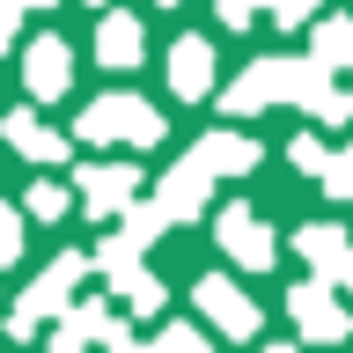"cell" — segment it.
<instances>
[{"label":"cell","mask_w":353,"mask_h":353,"mask_svg":"<svg viewBox=\"0 0 353 353\" xmlns=\"http://www.w3.org/2000/svg\"><path fill=\"white\" fill-rule=\"evenodd\" d=\"M132 192H140V170H132V162H88V170H81V199H88V214H96V221L118 214Z\"/></svg>","instance_id":"obj_6"},{"label":"cell","mask_w":353,"mask_h":353,"mask_svg":"<svg viewBox=\"0 0 353 353\" xmlns=\"http://www.w3.org/2000/svg\"><path fill=\"white\" fill-rule=\"evenodd\" d=\"M15 22H22V8H15V0H0V52L15 44Z\"/></svg>","instance_id":"obj_20"},{"label":"cell","mask_w":353,"mask_h":353,"mask_svg":"<svg viewBox=\"0 0 353 353\" xmlns=\"http://www.w3.org/2000/svg\"><path fill=\"white\" fill-rule=\"evenodd\" d=\"M258 8H272V0H221V15H228V22H250Z\"/></svg>","instance_id":"obj_19"},{"label":"cell","mask_w":353,"mask_h":353,"mask_svg":"<svg viewBox=\"0 0 353 353\" xmlns=\"http://www.w3.org/2000/svg\"><path fill=\"white\" fill-rule=\"evenodd\" d=\"M346 287H353V272H346Z\"/></svg>","instance_id":"obj_23"},{"label":"cell","mask_w":353,"mask_h":353,"mask_svg":"<svg viewBox=\"0 0 353 353\" xmlns=\"http://www.w3.org/2000/svg\"><path fill=\"white\" fill-rule=\"evenodd\" d=\"M15 258H22V221L0 206V265H15Z\"/></svg>","instance_id":"obj_18"},{"label":"cell","mask_w":353,"mask_h":353,"mask_svg":"<svg viewBox=\"0 0 353 353\" xmlns=\"http://www.w3.org/2000/svg\"><path fill=\"white\" fill-rule=\"evenodd\" d=\"M15 8H52V0H15Z\"/></svg>","instance_id":"obj_21"},{"label":"cell","mask_w":353,"mask_h":353,"mask_svg":"<svg viewBox=\"0 0 353 353\" xmlns=\"http://www.w3.org/2000/svg\"><path fill=\"white\" fill-rule=\"evenodd\" d=\"M66 206H74V192H66V184H37V192H30V214H37V221H59Z\"/></svg>","instance_id":"obj_16"},{"label":"cell","mask_w":353,"mask_h":353,"mask_svg":"<svg viewBox=\"0 0 353 353\" xmlns=\"http://www.w3.org/2000/svg\"><path fill=\"white\" fill-rule=\"evenodd\" d=\"M346 154H353V148H346Z\"/></svg>","instance_id":"obj_26"},{"label":"cell","mask_w":353,"mask_h":353,"mask_svg":"<svg viewBox=\"0 0 353 353\" xmlns=\"http://www.w3.org/2000/svg\"><path fill=\"white\" fill-rule=\"evenodd\" d=\"M192 162L206 176H243L250 162H258V140H243V132H214V140H199L192 148Z\"/></svg>","instance_id":"obj_12"},{"label":"cell","mask_w":353,"mask_h":353,"mask_svg":"<svg viewBox=\"0 0 353 353\" xmlns=\"http://www.w3.org/2000/svg\"><path fill=\"white\" fill-rule=\"evenodd\" d=\"M294 170H302V176H324V170H331L324 140H294Z\"/></svg>","instance_id":"obj_17"},{"label":"cell","mask_w":353,"mask_h":353,"mask_svg":"<svg viewBox=\"0 0 353 353\" xmlns=\"http://www.w3.org/2000/svg\"><path fill=\"white\" fill-rule=\"evenodd\" d=\"M199 309H206V324H221L228 339H258V302L228 280H199Z\"/></svg>","instance_id":"obj_3"},{"label":"cell","mask_w":353,"mask_h":353,"mask_svg":"<svg viewBox=\"0 0 353 353\" xmlns=\"http://www.w3.org/2000/svg\"><path fill=\"white\" fill-rule=\"evenodd\" d=\"M206 346H214V339H206L199 324H176V331H162V339H154L148 353H206Z\"/></svg>","instance_id":"obj_15"},{"label":"cell","mask_w":353,"mask_h":353,"mask_svg":"<svg viewBox=\"0 0 353 353\" xmlns=\"http://www.w3.org/2000/svg\"><path fill=\"white\" fill-rule=\"evenodd\" d=\"M81 140H132V148H154V140H162V118H154L140 96H103V103L81 110Z\"/></svg>","instance_id":"obj_1"},{"label":"cell","mask_w":353,"mask_h":353,"mask_svg":"<svg viewBox=\"0 0 353 353\" xmlns=\"http://www.w3.org/2000/svg\"><path fill=\"white\" fill-rule=\"evenodd\" d=\"M22 74H30V96H37V103H52V96L74 81V52H66L59 37H37V44H30V66H22Z\"/></svg>","instance_id":"obj_7"},{"label":"cell","mask_w":353,"mask_h":353,"mask_svg":"<svg viewBox=\"0 0 353 353\" xmlns=\"http://www.w3.org/2000/svg\"><path fill=\"white\" fill-rule=\"evenodd\" d=\"M287 309H294V324H302L309 339H346V309L331 302V280H294Z\"/></svg>","instance_id":"obj_5"},{"label":"cell","mask_w":353,"mask_h":353,"mask_svg":"<svg viewBox=\"0 0 353 353\" xmlns=\"http://www.w3.org/2000/svg\"><path fill=\"white\" fill-rule=\"evenodd\" d=\"M272 353H294V346H272Z\"/></svg>","instance_id":"obj_22"},{"label":"cell","mask_w":353,"mask_h":353,"mask_svg":"<svg viewBox=\"0 0 353 353\" xmlns=\"http://www.w3.org/2000/svg\"><path fill=\"white\" fill-rule=\"evenodd\" d=\"M0 132H8V148H22L30 162H66V140L52 125H37V110H8Z\"/></svg>","instance_id":"obj_10"},{"label":"cell","mask_w":353,"mask_h":353,"mask_svg":"<svg viewBox=\"0 0 353 353\" xmlns=\"http://www.w3.org/2000/svg\"><path fill=\"white\" fill-rule=\"evenodd\" d=\"M88 272V258L81 250H59V258L37 272V287L22 294V309H15V331H37V316H52V309H66L74 302V280Z\"/></svg>","instance_id":"obj_2"},{"label":"cell","mask_w":353,"mask_h":353,"mask_svg":"<svg viewBox=\"0 0 353 353\" xmlns=\"http://www.w3.org/2000/svg\"><path fill=\"white\" fill-rule=\"evenodd\" d=\"M309 59L324 66V74H339V66H353V22H346V15L316 22V52H309Z\"/></svg>","instance_id":"obj_14"},{"label":"cell","mask_w":353,"mask_h":353,"mask_svg":"<svg viewBox=\"0 0 353 353\" xmlns=\"http://www.w3.org/2000/svg\"><path fill=\"white\" fill-rule=\"evenodd\" d=\"M170 8H176V0H170Z\"/></svg>","instance_id":"obj_25"},{"label":"cell","mask_w":353,"mask_h":353,"mask_svg":"<svg viewBox=\"0 0 353 353\" xmlns=\"http://www.w3.org/2000/svg\"><path fill=\"white\" fill-rule=\"evenodd\" d=\"M272 96H287V59H258V66H250V74H243L236 88H228V103H221V110L250 118V110H265Z\"/></svg>","instance_id":"obj_8"},{"label":"cell","mask_w":353,"mask_h":353,"mask_svg":"<svg viewBox=\"0 0 353 353\" xmlns=\"http://www.w3.org/2000/svg\"><path fill=\"white\" fill-rule=\"evenodd\" d=\"M170 81H176V96H206V88H214V44L206 37H176Z\"/></svg>","instance_id":"obj_11"},{"label":"cell","mask_w":353,"mask_h":353,"mask_svg":"<svg viewBox=\"0 0 353 353\" xmlns=\"http://www.w3.org/2000/svg\"><path fill=\"white\" fill-rule=\"evenodd\" d=\"M221 250L236 265H250V272H265V265H272V228H265L250 206H228V214H221Z\"/></svg>","instance_id":"obj_4"},{"label":"cell","mask_w":353,"mask_h":353,"mask_svg":"<svg viewBox=\"0 0 353 353\" xmlns=\"http://www.w3.org/2000/svg\"><path fill=\"white\" fill-rule=\"evenodd\" d=\"M59 353H74V346H59Z\"/></svg>","instance_id":"obj_24"},{"label":"cell","mask_w":353,"mask_h":353,"mask_svg":"<svg viewBox=\"0 0 353 353\" xmlns=\"http://www.w3.org/2000/svg\"><path fill=\"white\" fill-rule=\"evenodd\" d=\"M206 184H214V176L199 170V162H176V170L162 176V199H154V214H162V221L199 214V206H206Z\"/></svg>","instance_id":"obj_9"},{"label":"cell","mask_w":353,"mask_h":353,"mask_svg":"<svg viewBox=\"0 0 353 353\" xmlns=\"http://www.w3.org/2000/svg\"><path fill=\"white\" fill-rule=\"evenodd\" d=\"M96 59L103 66H140V22L132 15H103L96 22Z\"/></svg>","instance_id":"obj_13"}]
</instances>
